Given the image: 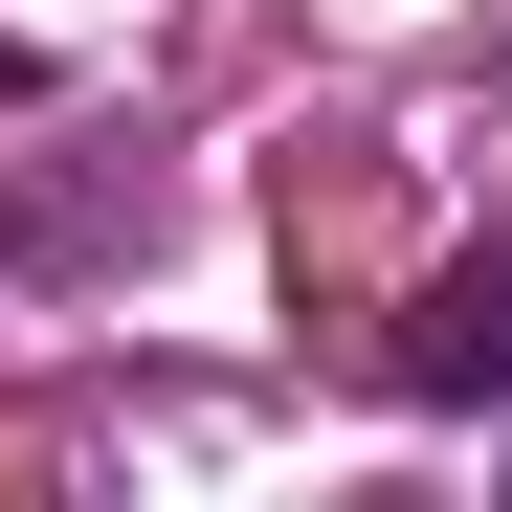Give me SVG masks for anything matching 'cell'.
<instances>
[{
  "label": "cell",
  "mask_w": 512,
  "mask_h": 512,
  "mask_svg": "<svg viewBox=\"0 0 512 512\" xmlns=\"http://www.w3.org/2000/svg\"><path fill=\"white\" fill-rule=\"evenodd\" d=\"M379 379H401V401H490V423H512V245H468V268L379 334Z\"/></svg>",
  "instance_id": "1"
}]
</instances>
